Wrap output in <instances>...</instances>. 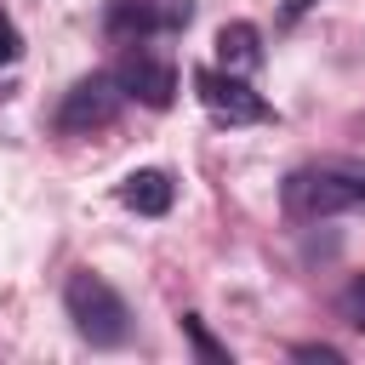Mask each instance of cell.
Wrapping results in <instances>:
<instances>
[{"label":"cell","mask_w":365,"mask_h":365,"mask_svg":"<svg viewBox=\"0 0 365 365\" xmlns=\"http://www.w3.org/2000/svg\"><path fill=\"white\" fill-rule=\"evenodd\" d=\"M194 0H108L103 6V29L114 40H154V34H177L188 29Z\"/></svg>","instance_id":"cell-3"},{"label":"cell","mask_w":365,"mask_h":365,"mask_svg":"<svg viewBox=\"0 0 365 365\" xmlns=\"http://www.w3.org/2000/svg\"><path fill=\"white\" fill-rule=\"evenodd\" d=\"M114 86H120V97H137L143 108L177 103V68H171V57H154V51H131L114 68Z\"/></svg>","instance_id":"cell-5"},{"label":"cell","mask_w":365,"mask_h":365,"mask_svg":"<svg viewBox=\"0 0 365 365\" xmlns=\"http://www.w3.org/2000/svg\"><path fill=\"white\" fill-rule=\"evenodd\" d=\"M217 63L222 68H234V74H251V68H262V34H257V23H222L217 29Z\"/></svg>","instance_id":"cell-7"},{"label":"cell","mask_w":365,"mask_h":365,"mask_svg":"<svg viewBox=\"0 0 365 365\" xmlns=\"http://www.w3.org/2000/svg\"><path fill=\"white\" fill-rule=\"evenodd\" d=\"M63 308H68L74 331H80L91 348H120V342L131 336V308H125V297H120L103 274H91V268L68 274V285H63Z\"/></svg>","instance_id":"cell-1"},{"label":"cell","mask_w":365,"mask_h":365,"mask_svg":"<svg viewBox=\"0 0 365 365\" xmlns=\"http://www.w3.org/2000/svg\"><path fill=\"white\" fill-rule=\"evenodd\" d=\"M194 91H200L205 114L222 120V125H262V120H274L268 97L251 91L245 74H234V68H194Z\"/></svg>","instance_id":"cell-2"},{"label":"cell","mask_w":365,"mask_h":365,"mask_svg":"<svg viewBox=\"0 0 365 365\" xmlns=\"http://www.w3.org/2000/svg\"><path fill=\"white\" fill-rule=\"evenodd\" d=\"M291 354H297V359H325V365H336V359H342V354H336V348H325V342H302V348H291Z\"/></svg>","instance_id":"cell-11"},{"label":"cell","mask_w":365,"mask_h":365,"mask_svg":"<svg viewBox=\"0 0 365 365\" xmlns=\"http://www.w3.org/2000/svg\"><path fill=\"white\" fill-rule=\"evenodd\" d=\"M319 0H285V17H302V11H314Z\"/></svg>","instance_id":"cell-12"},{"label":"cell","mask_w":365,"mask_h":365,"mask_svg":"<svg viewBox=\"0 0 365 365\" xmlns=\"http://www.w3.org/2000/svg\"><path fill=\"white\" fill-rule=\"evenodd\" d=\"M114 114H120V86H114V74H86V80H74V86L63 91V103H57V131L86 137V131H103Z\"/></svg>","instance_id":"cell-4"},{"label":"cell","mask_w":365,"mask_h":365,"mask_svg":"<svg viewBox=\"0 0 365 365\" xmlns=\"http://www.w3.org/2000/svg\"><path fill=\"white\" fill-rule=\"evenodd\" d=\"M336 314H342L354 331H365V274H354V279L342 285V297H336Z\"/></svg>","instance_id":"cell-9"},{"label":"cell","mask_w":365,"mask_h":365,"mask_svg":"<svg viewBox=\"0 0 365 365\" xmlns=\"http://www.w3.org/2000/svg\"><path fill=\"white\" fill-rule=\"evenodd\" d=\"M182 336L194 342V354H200L205 365H228V348H222V342L205 331V319H200V314H182Z\"/></svg>","instance_id":"cell-8"},{"label":"cell","mask_w":365,"mask_h":365,"mask_svg":"<svg viewBox=\"0 0 365 365\" xmlns=\"http://www.w3.org/2000/svg\"><path fill=\"white\" fill-rule=\"evenodd\" d=\"M17 57H23V34H17V23L0 11V68H6V63H17Z\"/></svg>","instance_id":"cell-10"},{"label":"cell","mask_w":365,"mask_h":365,"mask_svg":"<svg viewBox=\"0 0 365 365\" xmlns=\"http://www.w3.org/2000/svg\"><path fill=\"white\" fill-rule=\"evenodd\" d=\"M171 200H177V182H171V171H160V165H143V171H131V177L120 182V205H131L137 217H165Z\"/></svg>","instance_id":"cell-6"}]
</instances>
